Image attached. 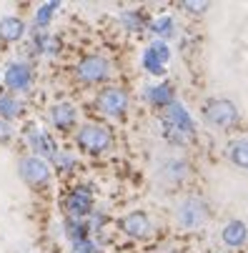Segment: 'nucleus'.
<instances>
[{"label": "nucleus", "mask_w": 248, "mask_h": 253, "mask_svg": "<svg viewBox=\"0 0 248 253\" xmlns=\"http://www.w3.org/2000/svg\"><path fill=\"white\" fill-rule=\"evenodd\" d=\"M18 170H20V178L33 188H41L50 180V166L41 156H25L18 163Z\"/></svg>", "instance_id": "4"}, {"label": "nucleus", "mask_w": 248, "mask_h": 253, "mask_svg": "<svg viewBox=\"0 0 248 253\" xmlns=\"http://www.w3.org/2000/svg\"><path fill=\"white\" fill-rule=\"evenodd\" d=\"M221 238H223V243H226L228 248H241V246H246V241H248V226H246L243 221L233 218V221H228V223L223 226Z\"/></svg>", "instance_id": "12"}, {"label": "nucleus", "mask_w": 248, "mask_h": 253, "mask_svg": "<svg viewBox=\"0 0 248 253\" xmlns=\"http://www.w3.org/2000/svg\"><path fill=\"white\" fill-rule=\"evenodd\" d=\"M28 143L35 148V153H41V156H55V143H53V138H50L45 130H41L38 126H30V128H28Z\"/></svg>", "instance_id": "13"}, {"label": "nucleus", "mask_w": 248, "mask_h": 253, "mask_svg": "<svg viewBox=\"0 0 248 253\" xmlns=\"http://www.w3.org/2000/svg\"><path fill=\"white\" fill-rule=\"evenodd\" d=\"M23 33H25V25L20 18H3L0 20V38L8 41V43H15L23 38Z\"/></svg>", "instance_id": "15"}, {"label": "nucleus", "mask_w": 248, "mask_h": 253, "mask_svg": "<svg viewBox=\"0 0 248 253\" xmlns=\"http://www.w3.org/2000/svg\"><path fill=\"white\" fill-rule=\"evenodd\" d=\"M186 8H188L191 13H206L210 5H208V3H186Z\"/></svg>", "instance_id": "24"}, {"label": "nucleus", "mask_w": 248, "mask_h": 253, "mask_svg": "<svg viewBox=\"0 0 248 253\" xmlns=\"http://www.w3.org/2000/svg\"><path fill=\"white\" fill-rule=\"evenodd\" d=\"M10 135H13L10 123H8V121H0V143H3V140H10Z\"/></svg>", "instance_id": "23"}, {"label": "nucleus", "mask_w": 248, "mask_h": 253, "mask_svg": "<svg viewBox=\"0 0 248 253\" xmlns=\"http://www.w3.org/2000/svg\"><path fill=\"white\" fill-rule=\"evenodd\" d=\"M55 8H58V3H45V5L38 10V15H35V23H38V25H45V23L50 20V15L55 13Z\"/></svg>", "instance_id": "21"}, {"label": "nucleus", "mask_w": 248, "mask_h": 253, "mask_svg": "<svg viewBox=\"0 0 248 253\" xmlns=\"http://www.w3.org/2000/svg\"><path fill=\"white\" fill-rule=\"evenodd\" d=\"M68 233H70V238H73L76 243L85 241V236H88V231H85L78 221H70V223H68Z\"/></svg>", "instance_id": "22"}, {"label": "nucleus", "mask_w": 248, "mask_h": 253, "mask_svg": "<svg viewBox=\"0 0 248 253\" xmlns=\"http://www.w3.org/2000/svg\"><path fill=\"white\" fill-rule=\"evenodd\" d=\"M148 100L158 108H168L173 103V85L170 83H161V85H153L148 88Z\"/></svg>", "instance_id": "17"}, {"label": "nucleus", "mask_w": 248, "mask_h": 253, "mask_svg": "<svg viewBox=\"0 0 248 253\" xmlns=\"http://www.w3.org/2000/svg\"><path fill=\"white\" fill-rule=\"evenodd\" d=\"M203 118L218 130H228V128L238 126V121H241L238 108L228 98H208L203 103Z\"/></svg>", "instance_id": "2"}, {"label": "nucleus", "mask_w": 248, "mask_h": 253, "mask_svg": "<svg viewBox=\"0 0 248 253\" xmlns=\"http://www.w3.org/2000/svg\"><path fill=\"white\" fill-rule=\"evenodd\" d=\"M151 30H153L156 35H163V38H168V35H173V18L161 15L158 20L151 23Z\"/></svg>", "instance_id": "20"}, {"label": "nucleus", "mask_w": 248, "mask_h": 253, "mask_svg": "<svg viewBox=\"0 0 248 253\" xmlns=\"http://www.w3.org/2000/svg\"><path fill=\"white\" fill-rule=\"evenodd\" d=\"M188 163L183 161V158H168V163H165V168H163V175L168 178V180H183L186 175H188Z\"/></svg>", "instance_id": "18"}, {"label": "nucleus", "mask_w": 248, "mask_h": 253, "mask_svg": "<svg viewBox=\"0 0 248 253\" xmlns=\"http://www.w3.org/2000/svg\"><path fill=\"white\" fill-rule=\"evenodd\" d=\"M78 146L85 151V153H103L113 146V135L105 126H98V123H88L78 130Z\"/></svg>", "instance_id": "3"}, {"label": "nucleus", "mask_w": 248, "mask_h": 253, "mask_svg": "<svg viewBox=\"0 0 248 253\" xmlns=\"http://www.w3.org/2000/svg\"><path fill=\"white\" fill-rule=\"evenodd\" d=\"M228 158L236 168L241 170H248V138H238L231 143V151H228Z\"/></svg>", "instance_id": "16"}, {"label": "nucleus", "mask_w": 248, "mask_h": 253, "mask_svg": "<svg viewBox=\"0 0 248 253\" xmlns=\"http://www.w3.org/2000/svg\"><path fill=\"white\" fill-rule=\"evenodd\" d=\"M50 121L58 130H68L76 126V108L70 103H58L50 108Z\"/></svg>", "instance_id": "14"}, {"label": "nucleus", "mask_w": 248, "mask_h": 253, "mask_svg": "<svg viewBox=\"0 0 248 253\" xmlns=\"http://www.w3.org/2000/svg\"><path fill=\"white\" fill-rule=\"evenodd\" d=\"M65 211L73 215V218H83V215H88L93 211V196L85 186H78L70 191V196L65 198Z\"/></svg>", "instance_id": "7"}, {"label": "nucleus", "mask_w": 248, "mask_h": 253, "mask_svg": "<svg viewBox=\"0 0 248 253\" xmlns=\"http://www.w3.org/2000/svg\"><path fill=\"white\" fill-rule=\"evenodd\" d=\"M20 113V103L13 95H0V116L3 118H15Z\"/></svg>", "instance_id": "19"}, {"label": "nucleus", "mask_w": 248, "mask_h": 253, "mask_svg": "<svg viewBox=\"0 0 248 253\" xmlns=\"http://www.w3.org/2000/svg\"><path fill=\"white\" fill-rule=\"evenodd\" d=\"M165 126L173 128V130H178V133H186V135H193L196 128H193V121L188 116V111L181 105V103H170L168 105V113H165Z\"/></svg>", "instance_id": "9"}, {"label": "nucleus", "mask_w": 248, "mask_h": 253, "mask_svg": "<svg viewBox=\"0 0 248 253\" xmlns=\"http://www.w3.org/2000/svg\"><path fill=\"white\" fill-rule=\"evenodd\" d=\"M95 105H98L100 113L111 116V118H118L128 111V95H125L123 88H103L95 98Z\"/></svg>", "instance_id": "5"}, {"label": "nucleus", "mask_w": 248, "mask_h": 253, "mask_svg": "<svg viewBox=\"0 0 248 253\" xmlns=\"http://www.w3.org/2000/svg\"><path fill=\"white\" fill-rule=\"evenodd\" d=\"M168 58H170L168 45H165V43H153V45H148V50L143 53V65H146L148 73L163 76V70H165L163 65L168 63Z\"/></svg>", "instance_id": "10"}, {"label": "nucleus", "mask_w": 248, "mask_h": 253, "mask_svg": "<svg viewBox=\"0 0 248 253\" xmlns=\"http://www.w3.org/2000/svg\"><path fill=\"white\" fill-rule=\"evenodd\" d=\"M121 228H123V233H128L130 238H146V236H151V231H153L151 218H148L143 211L128 213L125 218L121 221Z\"/></svg>", "instance_id": "8"}, {"label": "nucleus", "mask_w": 248, "mask_h": 253, "mask_svg": "<svg viewBox=\"0 0 248 253\" xmlns=\"http://www.w3.org/2000/svg\"><path fill=\"white\" fill-rule=\"evenodd\" d=\"M175 218H178V226L186 231H198L210 221V208L203 198L198 196H188L178 203L175 208Z\"/></svg>", "instance_id": "1"}, {"label": "nucleus", "mask_w": 248, "mask_h": 253, "mask_svg": "<svg viewBox=\"0 0 248 253\" xmlns=\"http://www.w3.org/2000/svg\"><path fill=\"white\" fill-rule=\"evenodd\" d=\"M30 81H33V73H30V68L25 63L8 65V70H5V85L10 90H28Z\"/></svg>", "instance_id": "11"}, {"label": "nucleus", "mask_w": 248, "mask_h": 253, "mask_svg": "<svg viewBox=\"0 0 248 253\" xmlns=\"http://www.w3.org/2000/svg\"><path fill=\"white\" fill-rule=\"evenodd\" d=\"M108 73H111V65L100 55H88L78 63V78L83 83H100V81H105Z\"/></svg>", "instance_id": "6"}]
</instances>
